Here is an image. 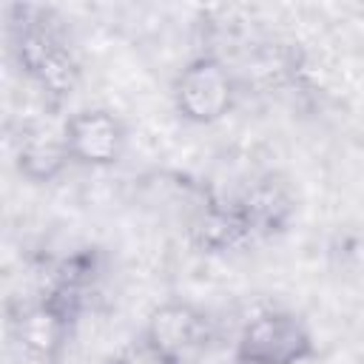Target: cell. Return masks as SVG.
Wrapping results in <instances>:
<instances>
[{
  "mask_svg": "<svg viewBox=\"0 0 364 364\" xmlns=\"http://www.w3.org/2000/svg\"><path fill=\"white\" fill-rule=\"evenodd\" d=\"M316 355L307 324L290 310H259L233 344V364H304Z\"/></svg>",
  "mask_w": 364,
  "mask_h": 364,
  "instance_id": "1",
  "label": "cell"
},
{
  "mask_svg": "<svg viewBox=\"0 0 364 364\" xmlns=\"http://www.w3.org/2000/svg\"><path fill=\"white\" fill-rule=\"evenodd\" d=\"M14 51L23 74L43 91V97L54 108L74 94L80 82V65L65 40L46 20H23V26L17 28Z\"/></svg>",
  "mask_w": 364,
  "mask_h": 364,
  "instance_id": "2",
  "label": "cell"
},
{
  "mask_svg": "<svg viewBox=\"0 0 364 364\" xmlns=\"http://www.w3.org/2000/svg\"><path fill=\"white\" fill-rule=\"evenodd\" d=\"M176 114L191 125H213L236 105V80L216 54L193 57L171 85Z\"/></svg>",
  "mask_w": 364,
  "mask_h": 364,
  "instance_id": "3",
  "label": "cell"
},
{
  "mask_svg": "<svg viewBox=\"0 0 364 364\" xmlns=\"http://www.w3.org/2000/svg\"><path fill=\"white\" fill-rule=\"evenodd\" d=\"M74 321H77L74 310H68L51 293H43L37 301L26 304L14 316L11 333L28 358H34L40 364H57L68 344Z\"/></svg>",
  "mask_w": 364,
  "mask_h": 364,
  "instance_id": "4",
  "label": "cell"
},
{
  "mask_svg": "<svg viewBox=\"0 0 364 364\" xmlns=\"http://www.w3.org/2000/svg\"><path fill=\"white\" fill-rule=\"evenodd\" d=\"M65 142L71 162L85 168H111L122 159L128 131L122 119L108 108H82L65 122Z\"/></svg>",
  "mask_w": 364,
  "mask_h": 364,
  "instance_id": "5",
  "label": "cell"
},
{
  "mask_svg": "<svg viewBox=\"0 0 364 364\" xmlns=\"http://www.w3.org/2000/svg\"><path fill=\"white\" fill-rule=\"evenodd\" d=\"M142 336L151 338L176 364H182L210 341V318L205 310L188 301H165L151 310Z\"/></svg>",
  "mask_w": 364,
  "mask_h": 364,
  "instance_id": "6",
  "label": "cell"
},
{
  "mask_svg": "<svg viewBox=\"0 0 364 364\" xmlns=\"http://www.w3.org/2000/svg\"><path fill=\"white\" fill-rule=\"evenodd\" d=\"M14 162L20 176H26L28 182H54L71 162L65 125H54L46 119L26 122L14 142Z\"/></svg>",
  "mask_w": 364,
  "mask_h": 364,
  "instance_id": "7",
  "label": "cell"
},
{
  "mask_svg": "<svg viewBox=\"0 0 364 364\" xmlns=\"http://www.w3.org/2000/svg\"><path fill=\"white\" fill-rule=\"evenodd\" d=\"M236 210L242 222L250 230V239L270 236L273 230H282L293 213V196L284 182H276L273 176L259 179L253 188H247L236 202Z\"/></svg>",
  "mask_w": 364,
  "mask_h": 364,
  "instance_id": "8",
  "label": "cell"
},
{
  "mask_svg": "<svg viewBox=\"0 0 364 364\" xmlns=\"http://www.w3.org/2000/svg\"><path fill=\"white\" fill-rule=\"evenodd\" d=\"M111 364H176V361H173L168 353H162L151 338L139 336V338L128 341V344L111 358Z\"/></svg>",
  "mask_w": 364,
  "mask_h": 364,
  "instance_id": "9",
  "label": "cell"
}]
</instances>
